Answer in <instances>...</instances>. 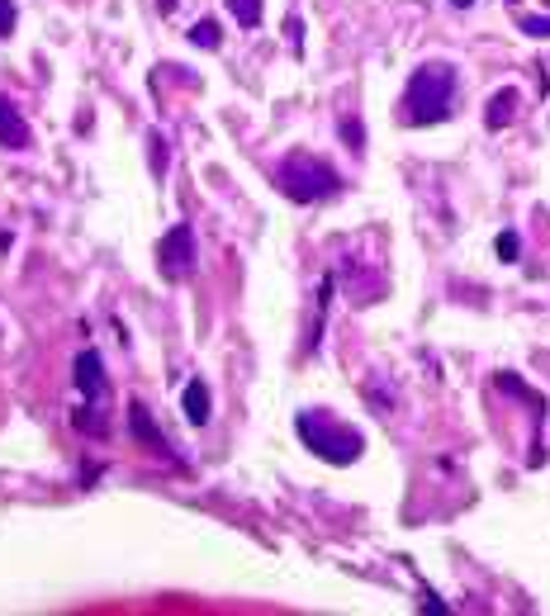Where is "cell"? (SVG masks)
<instances>
[{
	"instance_id": "6da1fadb",
	"label": "cell",
	"mask_w": 550,
	"mask_h": 616,
	"mask_svg": "<svg viewBox=\"0 0 550 616\" xmlns=\"http://www.w3.org/2000/svg\"><path fill=\"white\" fill-rule=\"evenodd\" d=\"M456 86H460V76H456L451 62H422L418 72L408 76L399 119L413 124V128H427V124L451 119V109H456Z\"/></svg>"
},
{
	"instance_id": "7a4b0ae2",
	"label": "cell",
	"mask_w": 550,
	"mask_h": 616,
	"mask_svg": "<svg viewBox=\"0 0 550 616\" xmlns=\"http://www.w3.org/2000/svg\"><path fill=\"white\" fill-rule=\"evenodd\" d=\"M294 432H299V441H304L318 460H328V465H356L361 451H366V436L356 432V427L337 422L332 413H318V408H304V413L294 417Z\"/></svg>"
},
{
	"instance_id": "3957f363",
	"label": "cell",
	"mask_w": 550,
	"mask_h": 616,
	"mask_svg": "<svg viewBox=\"0 0 550 616\" xmlns=\"http://www.w3.org/2000/svg\"><path fill=\"white\" fill-rule=\"evenodd\" d=\"M275 185L294 204H318L342 190V176L323 157H313V152H290V157H280V166H275Z\"/></svg>"
},
{
	"instance_id": "277c9868",
	"label": "cell",
	"mask_w": 550,
	"mask_h": 616,
	"mask_svg": "<svg viewBox=\"0 0 550 616\" xmlns=\"http://www.w3.org/2000/svg\"><path fill=\"white\" fill-rule=\"evenodd\" d=\"M157 256H162V275H166V280H185V275H195V228H190V223L166 228Z\"/></svg>"
},
{
	"instance_id": "5b68a950",
	"label": "cell",
	"mask_w": 550,
	"mask_h": 616,
	"mask_svg": "<svg viewBox=\"0 0 550 616\" xmlns=\"http://www.w3.org/2000/svg\"><path fill=\"white\" fill-rule=\"evenodd\" d=\"M72 384H76V389H81V399H86V408H81V413H76V422H81V417L91 413L95 403H100V399H105V394H110V380H105V365H100V356H95L91 346H86V351H81V356H76Z\"/></svg>"
},
{
	"instance_id": "8992f818",
	"label": "cell",
	"mask_w": 550,
	"mask_h": 616,
	"mask_svg": "<svg viewBox=\"0 0 550 616\" xmlns=\"http://www.w3.org/2000/svg\"><path fill=\"white\" fill-rule=\"evenodd\" d=\"M129 432H133V441H143L152 455H162V460H176V451L166 446L162 427H157V417H152V408H147L143 399H133V403H129Z\"/></svg>"
},
{
	"instance_id": "52a82bcc",
	"label": "cell",
	"mask_w": 550,
	"mask_h": 616,
	"mask_svg": "<svg viewBox=\"0 0 550 616\" xmlns=\"http://www.w3.org/2000/svg\"><path fill=\"white\" fill-rule=\"evenodd\" d=\"M0 147H10V152L29 147V124H24V114L15 109L10 95H0Z\"/></svg>"
},
{
	"instance_id": "ba28073f",
	"label": "cell",
	"mask_w": 550,
	"mask_h": 616,
	"mask_svg": "<svg viewBox=\"0 0 550 616\" xmlns=\"http://www.w3.org/2000/svg\"><path fill=\"white\" fill-rule=\"evenodd\" d=\"M181 408H185V417H190L195 427H204V422H209V384H204V380H190V384H185Z\"/></svg>"
},
{
	"instance_id": "9c48e42d",
	"label": "cell",
	"mask_w": 550,
	"mask_h": 616,
	"mask_svg": "<svg viewBox=\"0 0 550 616\" xmlns=\"http://www.w3.org/2000/svg\"><path fill=\"white\" fill-rule=\"evenodd\" d=\"M517 100H522V95H517L513 86H508V91H498L494 100H489V109H484V124H489V128H508V124H513V114H517Z\"/></svg>"
},
{
	"instance_id": "30bf717a",
	"label": "cell",
	"mask_w": 550,
	"mask_h": 616,
	"mask_svg": "<svg viewBox=\"0 0 550 616\" xmlns=\"http://www.w3.org/2000/svg\"><path fill=\"white\" fill-rule=\"evenodd\" d=\"M498 389H503V394H517V399H527L532 403V413H536V422H546V399H541L536 389H527L517 375H498Z\"/></svg>"
},
{
	"instance_id": "8fae6325",
	"label": "cell",
	"mask_w": 550,
	"mask_h": 616,
	"mask_svg": "<svg viewBox=\"0 0 550 616\" xmlns=\"http://www.w3.org/2000/svg\"><path fill=\"white\" fill-rule=\"evenodd\" d=\"M228 10H233V19L242 29H257L261 24V0H228Z\"/></svg>"
},
{
	"instance_id": "7c38bea8",
	"label": "cell",
	"mask_w": 550,
	"mask_h": 616,
	"mask_svg": "<svg viewBox=\"0 0 550 616\" xmlns=\"http://www.w3.org/2000/svg\"><path fill=\"white\" fill-rule=\"evenodd\" d=\"M190 43H200V48H219V43H223L219 24H214V19H200V24L190 29Z\"/></svg>"
},
{
	"instance_id": "4fadbf2b",
	"label": "cell",
	"mask_w": 550,
	"mask_h": 616,
	"mask_svg": "<svg viewBox=\"0 0 550 616\" xmlns=\"http://www.w3.org/2000/svg\"><path fill=\"white\" fill-rule=\"evenodd\" d=\"M522 34L550 38V15H522Z\"/></svg>"
},
{
	"instance_id": "5bb4252c",
	"label": "cell",
	"mask_w": 550,
	"mask_h": 616,
	"mask_svg": "<svg viewBox=\"0 0 550 616\" xmlns=\"http://www.w3.org/2000/svg\"><path fill=\"white\" fill-rule=\"evenodd\" d=\"M15 0H0V38H10L15 34Z\"/></svg>"
},
{
	"instance_id": "9a60e30c",
	"label": "cell",
	"mask_w": 550,
	"mask_h": 616,
	"mask_svg": "<svg viewBox=\"0 0 550 616\" xmlns=\"http://www.w3.org/2000/svg\"><path fill=\"white\" fill-rule=\"evenodd\" d=\"M342 138H347L351 152H361V147H366V138H361V124H356V119H342Z\"/></svg>"
},
{
	"instance_id": "2e32d148",
	"label": "cell",
	"mask_w": 550,
	"mask_h": 616,
	"mask_svg": "<svg viewBox=\"0 0 550 616\" xmlns=\"http://www.w3.org/2000/svg\"><path fill=\"white\" fill-rule=\"evenodd\" d=\"M285 38H290V48L294 53H299V48H304V24H299V19H285Z\"/></svg>"
},
{
	"instance_id": "e0dca14e",
	"label": "cell",
	"mask_w": 550,
	"mask_h": 616,
	"mask_svg": "<svg viewBox=\"0 0 550 616\" xmlns=\"http://www.w3.org/2000/svg\"><path fill=\"white\" fill-rule=\"evenodd\" d=\"M498 256H503V261H517V233H498Z\"/></svg>"
},
{
	"instance_id": "ac0fdd59",
	"label": "cell",
	"mask_w": 550,
	"mask_h": 616,
	"mask_svg": "<svg viewBox=\"0 0 550 616\" xmlns=\"http://www.w3.org/2000/svg\"><path fill=\"white\" fill-rule=\"evenodd\" d=\"M152 166H157V171L166 166V147H162V138H157V133H152Z\"/></svg>"
},
{
	"instance_id": "d6986e66",
	"label": "cell",
	"mask_w": 550,
	"mask_h": 616,
	"mask_svg": "<svg viewBox=\"0 0 550 616\" xmlns=\"http://www.w3.org/2000/svg\"><path fill=\"white\" fill-rule=\"evenodd\" d=\"M422 612L441 616V612H446V602H441V598H432V593H422Z\"/></svg>"
},
{
	"instance_id": "ffe728a7",
	"label": "cell",
	"mask_w": 550,
	"mask_h": 616,
	"mask_svg": "<svg viewBox=\"0 0 550 616\" xmlns=\"http://www.w3.org/2000/svg\"><path fill=\"white\" fill-rule=\"evenodd\" d=\"M157 10H162V15H171V10H176V0H157Z\"/></svg>"
},
{
	"instance_id": "44dd1931",
	"label": "cell",
	"mask_w": 550,
	"mask_h": 616,
	"mask_svg": "<svg viewBox=\"0 0 550 616\" xmlns=\"http://www.w3.org/2000/svg\"><path fill=\"white\" fill-rule=\"evenodd\" d=\"M451 5H460V10H470V5H475V0H451Z\"/></svg>"
},
{
	"instance_id": "7402d4cb",
	"label": "cell",
	"mask_w": 550,
	"mask_h": 616,
	"mask_svg": "<svg viewBox=\"0 0 550 616\" xmlns=\"http://www.w3.org/2000/svg\"><path fill=\"white\" fill-rule=\"evenodd\" d=\"M546 5H550V0H546Z\"/></svg>"
}]
</instances>
